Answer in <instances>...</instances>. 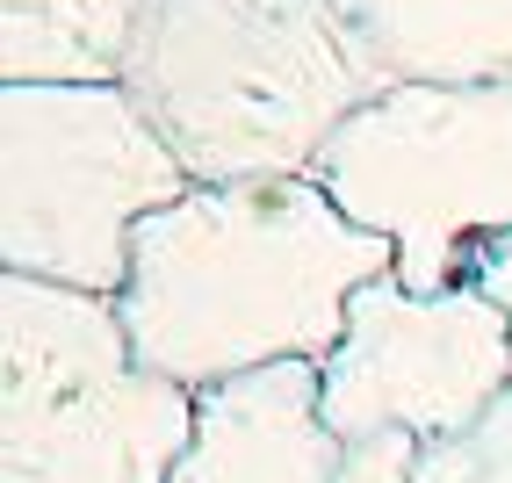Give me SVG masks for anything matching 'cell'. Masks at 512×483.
<instances>
[{"label": "cell", "instance_id": "cell-12", "mask_svg": "<svg viewBox=\"0 0 512 483\" xmlns=\"http://www.w3.org/2000/svg\"><path fill=\"white\" fill-rule=\"evenodd\" d=\"M476 289H484L498 310H505V325H512V238H505V246L484 260V274H476Z\"/></svg>", "mask_w": 512, "mask_h": 483}, {"label": "cell", "instance_id": "cell-8", "mask_svg": "<svg viewBox=\"0 0 512 483\" xmlns=\"http://www.w3.org/2000/svg\"><path fill=\"white\" fill-rule=\"evenodd\" d=\"M390 80H512V0H339Z\"/></svg>", "mask_w": 512, "mask_h": 483}, {"label": "cell", "instance_id": "cell-5", "mask_svg": "<svg viewBox=\"0 0 512 483\" xmlns=\"http://www.w3.org/2000/svg\"><path fill=\"white\" fill-rule=\"evenodd\" d=\"M195 181L130 87H0V267L123 296L130 238Z\"/></svg>", "mask_w": 512, "mask_h": 483}, {"label": "cell", "instance_id": "cell-7", "mask_svg": "<svg viewBox=\"0 0 512 483\" xmlns=\"http://www.w3.org/2000/svg\"><path fill=\"white\" fill-rule=\"evenodd\" d=\"M318 361H275L195 390V433L166 483H339Z\"/></svg>", "mask_w": 512, "mask_h": 483}, {"label": "cell", "instance_id": "cell-2", "mask_svg": "<svg viewBox=\"0 0 512 483\" xmlns=\"http://www.w3.org/2000/svg\"><path fill=\"white\" fill-rule=\"evenodd\" d=\"M130 101L195 188L311 181L354 109L397 80L339 0H145Z\"/></svg>", "mask_w": 512, "mask_h": 483}, {"label": "cell", "instance_id": "cell-4", "mask_svg": "<svg viewBox=\"0 0 512 483\" xmlns=\"http://www.w3.org/2000/svg\"><path fill=\"white\" fill-rule=\"evenodd\" d=\"M311 181L390 238L404 289H469L512 238V80H397L332 130Z\"/></svg>", "mask_w": 512, "mask_h": 483}, {"label": "cell", "instance_id": "cell-3", "mask_svg": "<svg viewBox=\"0 0 512 483\" xmlns=\"http://www.w3.org/2000/svg\"><path fill=\"white\" fill-rule=\"evenodd\" d=\"M195 390L138 361L116 296L0 274V483H166Z\"/></svg>", "mask_w": 512, "mask_h": 483}, {"label": "cell", "instance_id": "cell-1", "mask_svg": "<svg viewBox=\"0 0 512 483\" xmlns=\"http://www.w3.org/2000/svg\"><path fill=\"white\" fill-rule=\"evenodd\" d=\"M397 267L318 181L188 188L130 238L123 332L152 375L210 390L275 361H325L354 289Z\"/></svg>", "mask_w": 512, "mask_h": 483}, {"label": "cell", "instance_id": "cell-6", "mask_svg": "<svg viewBox=\"0 0 512 483\" xmlns=\"http://www.w3.org/2000/svg\"><path fill=\"white\" fill-rule=\"evenodd\" d=\"M325 426L339 440L412 433L448 440L512 390V325L484 289L419 296L397 274L354 289L347 332L318 361Z\"/></svg>", "mask_w": 512, "mask_h": 483}, {"label": "cell", "instance_id": "cell-11", "mask_svg": "<svg viewBox=\"0 0 512 483\" xmlns=\"http://www.w3.org/2000/svg\"><path fill=\"white\" fill-rule=\"evenodd\" d=\"M419 455L426 440L412 433H361L339 455V483H419Z\"/></svg>", "mask_w": 512, "mask_h": 483}, {"label": "cell", "instance_id": "cell-10", "mask_svg": "<svg viewBox=\"0 0 512 483\" xmlns=\"http://www.w3.org/2000/svg\"><path fill=\"white\" fill-rule=\"evenodd\" d=\"M419 483H512V390L476 426H462L448 440H426Z\"/></svg>", "mask_w": 512, "mask_h": 483}, {"label": "cell", "instance_id": "cell-9", "mask_svg": "<svg viewBox=\"0 0 512 483\" xmlns=\"http://www.w3.org/2000/svg\"><path fill=\"white\" fill-rule=\"evenodd\" d=\"M145 0H0V87H123Z\"/></svg>", "mask_w": 512, "mask_h": 483}]
</instances>
